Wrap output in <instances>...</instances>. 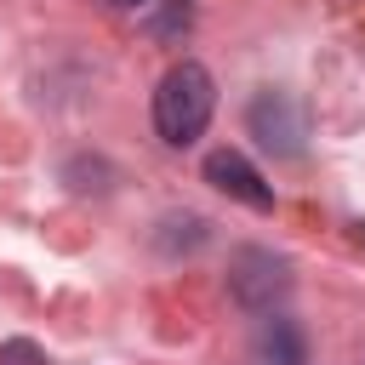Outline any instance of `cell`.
Listing matches in <instances>:
<instances>
[{
	"label": "cell",
	"mask_w": 365,
	"mask_h": 365,
	"mask_svg": "<svg viewBox=\"0 0 365 365\" xmlns=\"http://www.w3.org/2000/svg\"><path fill=\"white\" fill-rule=\"evenodd\" d=\"M211 108H217V86H211L205 63L182 57V63L165 68V80H160V91H154V131H160L171 148H188V143L205 131Z\"/></svg>",
	"instance_id": "obj_1"
},
{
	"label": "cell",
	"mask_w": 365,
	"mask_h": 365,
	"mask_svg": "<svg viewBox=\"0 0 365 365\" xmlns=\"http://www.w3.org/2000/svg\"><path fill=\"white\" fill-rule=\"evenodd\" d=\"M291 291V262L262 251V245H240L228 257V297L245 314H274V302Z\"/></svg>",
	"instance_id": "obj_2"
},
{
	"label": "cell",
	"mask_w": 365,
	"mask_h": 365,
	"mask_svg": "<svg viewBox=\"0 0 365 365\" xmlns=\"http://www.w3.org/2000/svg\"><path fill=\"white\" fill-rule=\"evenodd\" d=\"M205 182H211L217 194L251 205V211H274V188L262 182V171H257L240 148H211V154H205Z\"/></svg>",
	"instance_id": "obj_3"
},
{
	"label": "cell",
	"mask_w": 365,
	"mask_h": 365,
	"mask_svg": "<svg viewBox=\"0 0 365 365\" xmlns=\"http://www.w3.org/2000/svg\"><path fill=\"white\" fill-rule=\"evenodd\" d=\"M251 131L262 137V148H279V154H297L302 148V114L285 91H262L251 103Z\"/></svg>",
	"instance_id": "obj_4"
},
{
	"label": "cell",
	"mask_w": 365,
	"mask_h": 365,
	"mask_svg": "<svg viewBox=\"0 0 365 365\" xmlns=\"http://www.w3.org/2000/svg\"><path fill=\"white\" fill-rule=\"evenodd\" d=\"M257 365H308V336L297 319H262L257 331Z\"/></svg>",
	"instance_id": "obj_5"
},
{
	"label": "cell",
	"mask_w": 365,
	"mask_h": 365,
	"mask_svg": "<svg viewBox=\"0 0 365 365\" xmlns=\"http://www.w3.org/2000/svg\"><path fill=\"white\" fill-rule=\"evenodd\" d=\"M0 365H46V354H40L34 342L11 336V342H0Z\"/></svg>",
	"instance_id": "obj_6"
},
{
	"label": "cell",
	"mask_w": 365,
	"mask_h": 365,
	"mask_svg": "<svg viewBox=\"0 0 365 365\" xmlns=\"http://www.w3.org/2000/svg\"><path fill=\"white\" fill-rule=\"evenodd\" d=\"M108 6H120V11H137V6H148V0H108Z\"/></svg>",
	"instance_id": "obj_7"
}]
</instances>
